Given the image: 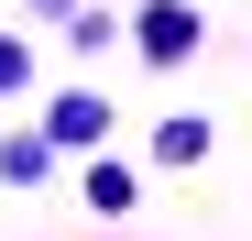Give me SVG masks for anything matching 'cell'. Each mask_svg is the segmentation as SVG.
I'll return each instance as SVG.
<instances>
[{
  "label": "cell",
  "instance_id": "5b68a950",
  "mask_svg": "<svg viewBox=\"0 0 252 241\" xmlns=\"http://www.w3.org/2000/svg\"><path fill=\"white\" fill-rule=\"evenodd\" d=\"M22 77H33V66H22V44H11V33H0V99H11Z\"/></svg>",
  "mask_w": 252,
  "mask_h": 241
},
{
  "label": "cell",
  "instance_id": "6da1fadb",
  "mask_svg": "<svg viewBox=\"0 0 252 241\" xmlns=\"http://www.w3.org/2000/svg\"><path fill=\"white\" fill-rule=\"evenodd\" d=\"M187 44H197V11H176V0L143 11V55H187Z\"/></svg>",
  "mask_w": 252,
  "mask_h": 241
},
{
  "label": "cell",
  "instance_id": "3957f363",
  "mask_svg": "<svg viewBox=\"0 0 252 241\" xmlns=\"http://www.w3.org/2000/svg\"><path fill=\"white\" fill-rule=\"evenodd\" d=\"M154 153H164V165H197V153H208V132H197V120H164V132H154Z\"/></svg>",
  "mask_w": 252,
  "mask_h": 241
},
{
  "label": "cell",
  "instance_id": "7a4b0ae2",
  "mask_svg": "<svg viewBox=\"0 0 252 241\" xmlns=\"http://www.w3.org/2000/svg\"><path fill=\"white\" fill-rule=\"evenodd\" d=\"M99 132H110L99 99H55V143H99Z\"/></svg>",
  "mask_w": 252,
  "mask_h": 241
},
{
  "label": "cell",
  "instance_id": "277c9868",
  "mask_svg": "<svg viewBox=\"0 0 252 241\" xmlns=\"http://www.w3.org/2000/svg\"><path fill=\"white\" fill-rule=\"evenodd\" d=\"M88 197H99V209H132L143 186H132V165H88Z\"/></svg>",
  "mask_w": 252,
  "mask_h": 241
}]
</instances>
